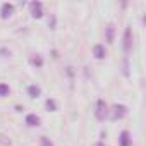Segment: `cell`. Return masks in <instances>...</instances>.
Listing matches in <instances>:
<instances>
[{"instance_id": "4fadbf2b", "label": "cell", "mask_w": 146, "mask_h": 146, "mask_svg": "<svg viewBox=\"0 0 146 146\" xmlns=\"http://www.w3.org/2000/svg\"><path fill=\"white\" fill-rule=\"evenodd\" d=\"M46 108L48 110H55V102L53 100H46Z\"/></svg>"}, {"instance_id": "52a82bcc", "label": "cell", "mask_w": 146, "mask_h": 146, "mask_svg": "<svg viewBox=\"0 0 146 146\" xmlns=\"http://www.w3.org/2000/svg\"><path fill=\"white\" fill-rule=\"evenodd\" d=\"M26 124H28V125H31V127H35V125H38V124H40V119H38L35 113H29V115L26 117Z\"/></svg>"}, {"instance_id": "30bf717a", "label": "cell", "mask_w": 146, "mask_h": 146, "mask_svg": "<svg viewBox=\"0 0 146 146\" xmlns=\"http://www.w3.org/2000/svg\"><path fill=\"white\" fill-rule=\"evenodd\" d=\"M107 40H108V43L113 41V26H112V24L107 28Z\"/></svg>"}, {"instance_id": "8992f818", "label": "cell", "mask_w": 146, "mask_h": 146, "mask_svg": "<svg viewBox=\"0 0 146 146\" xmlns=\"http://www.w3.org/2000/svg\"><path fill=\"white\" fill-rule=\"evenodd\" d=\"M124 50L125 52L131 50V28H127L125 33H124Z\"/></svg>"}, {"instance_id": "3957f363", "label": "cell", "mask_w": 146, "mask_h": 146, "mask_svg": "<svg viewBox=\"0 0 146 146\" xmlns=\"http://www.w3.org/2000/svg\"><path fill=\"white\" fill-rule=\"evenodd\" d=\"M29 7H31V16H33V17H36V19H38V17H41V16H43V11H41V9H43V5H41V2H33Z\"/></svg>"}, {"instance_id": "7a4b0ae2", "label": "cell", "mask_w": 146, "mask_h": 146, "mask_svg": "<svg viewBox=\"0 0 146 146\" xmlns=\"http://www.w3.org/2000/svg\"><path fill=\"white\" fill-rule=\"evenodd\" d=\"M12 12H14V5L12 4H4L2 9H0V17H2V19H9L12 16Z\"/></svg>"}, {"instance_id": "9c48e42d", "label": "cell", "mask_w": 146, "mask_h": 146, "mask_svg": "<svg viewBox=\"0 0 146 146\" xmlns=\"http://www.w3.org/2000/svg\"><path fill=\"white\" fill-rule=\"evenodd\" d=\"M28 93H29V96H33V98H36V96H40V93H41V90H40L38 86H29V88H28Z\"/></svg>"}, {"instance_id": "7c38bea8", "label": "cell", "mask_w": 146, "mask_h": 146, "mask_svg": "<svg viewBox=\"0 0 146 146\" xmlns=\"http://www.w3.org/2000/svg\"><path fill=\"white\" fill-rule=\"evenodd\" d=\"M31 62H33L35 65H41V64H43V60H41V57H38V55H36V57H33V58H31Z\"/></svg>"}, {"instance_id": "6da1fadb", "label": "cell", "mask_w": 146, "mask_h": 146, "mask_svg": "<svg viewBox=\"0 0 146 146\" xmlns=\"http://www.w3.org/2000/svg\"><path fill=\"white\" fill-rule=\"evenodd\" d=\"M105 117H107V103L103 100H98L96 102V119L103 120Z\"/></svg>"}, {"instance_id": "5b68a950", "label": "cell", "mask_w": 146, "mask_h": 146, "mask_svg": "<svg viewBox=\"0 0 146 146\" xmlns=\"http://www.w3.org/2000/svg\"><path fill=\"white\" fill-rule=\"evenodd\" d=\"M119 143H120V146H131V136H129L127 131H122V132H120Z\"/></svg>"}, {"instance_id": "9a60e30c", "label": "cell", "mask_w": 146, "mask_h": 146, "mask_svg": "<svg viewBox=\"0 0 146 146\" xmlns=\"http://www.w3.org/2000/svg\"><path fill=\"white\" fill-rule=\"evenodd\" d=\"M95 146H105V144H102V143H98V144H95Z\"/></svg>"}, {"instance_id": "277c9868", "label": "cell", "mask_w": 146, "mask_h": 146, "mask_svg": "<svg viewBox=\"0 0 146 146\" xmlns=\"http://www.w3.org/2000/svg\"><path fill=\"white\" fill-rule=\"evenodd\" d=\"M124 115H125V107H124V105H115L112 117H113V119H122Z\"/></svg>"}, {"instance_id": "ba28073f", "label": "cell", "mask_w": 146, "mask_h": 146, "mask_svg": "<svg viewBox=\"0 0 146 146\" xmlns=\"http://www.w3.org/2000/svg\"><path fill=\"white\" fill-rule=\"evenodd\" d=\"M93 53H95V57H96V58H103V57H105V48H103L102 45H95Z\"/></svg>"}, {"instance_id": "5bb4252c", "label": "cell", "mask_w": 146, "mask_h": 146, "mask_svg": "<svg viewBox=\"0 0 146 146\" xmlns=\"http://www.w3.org/2000/svg\"><path fill=\"white\" fill-rule=\"evenodd\" d=\"M41 146H53V144L48 141V137H43V139H41Z\"/></svg>"}, {"instance_id": "8fae6325", "label": "cell", "mask_w": 146, "mask_h": 146, "mask_svg": "<svg viewBox=\"0 0 146 146\" xmlns=\"http://www.w3.org/2000/svg\"><path fill=\"white\" fill-rule=\"evenodd\" d=\"M9 95V86L7 84H0V96H5Z\"/></svg>"}]
</instances>
